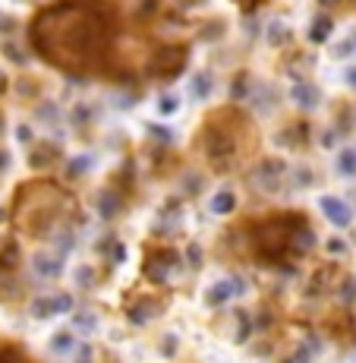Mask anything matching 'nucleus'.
<instances>
[{
	"instance_id": "8",
	"label": "nucleus",
	"mask_w": 356,
	"mask_h": 363,
	"mask_svg": "<svg viewBox=\"0 0 356 363\" xmlns=\"http://www.w3.org/2000/svg\"><path fill=\"white\" fill-rule=\"evenodd\" d=\"M0 363H25L16 351H0Z\"/></svg>"
},
{
	"instance_id": "4",
	"label": "nucleus",
	"mask_w": 356,
	"mask_h": 363,
	"mask_svg": "<svg viewBox=\"0 0 356 363\" xmlns=\"http://www.w3.org/2000/svg\"><path fill=\"white\" fill-rule=\"evenodd\" d=\"M173 262V253H155L149 259V275H155V278H164L167 275V265Z\"/></svg>"
},
{
	"instance_id": "6",
	"label": "nucleus",
	"mask_w": 356,
	"mask_h": 363,
	"mask_svg": "<svg viewBox=\"0 0 356 363\" xmlns=\"http://www.w3.org/2000/svg\"><path fill=\"white\" fill-rule=\"evenodd\" d=\"M73 325H76V329H82V332H92L95 329V316H92V313H79Z\"/></svg>"
},
{
	"instance_id": "10",
	"label": "nucleus",
	"mask_w": 356,
	"mask_h": 363,
	"mask_svg": "<svg viewBox=\"0 0 356 363\" xmlns=\"http://www.w3.org/2000/svg\"><path fill=\"white\" fill-rule=\"evenodd\" d=\"M350 82H353V86H356V73H350Z\"/></svg>"
},
{
	"instance_id": "1",
	"label": "nucleus",
	"mask_w": 356,
	"mask_h": 363,
	"mask_svg": "<svg viewBox=\"0 0 356 363\" xmlns=\"http://www.w3.org/2000/svg\"><path fill=\"white\" fill-rule=\"evenodd\" d=\"M32 38L35 48L47 60H54V64L67 69H82L98 64L104 45H108L104 19L88 6H60L54 13H45L35 23Z\"/></svg>"
},
{
	"instance_id": "7",
	"label": "nucleus",
	"mask_w": 356,
	"mask_h": 363,
	"mask_svg": "<svg viewBox=\"0 0 356 363\" xmlns=\"http://www.w3.org/2000/svg\"><path fill=\"white\" fill-rule=\"evenodd\" d=\"M340 174H356V155L353 152H344V155H340Z\"/></svg>"
},
{
	"instance_id": "9",
	"label": "nucleus",
	"mask_w": 356,
	"mask_h": 363,
	"mask_svg": "<svg viewBox=\"0 0 356 363\" xmlns=\"http://www.w3.org/2000/svg\"><path fill=\"white\" fill-rule=\"evenodd\" d=\"M54 345H57V351H69V338H67V335H60Z\"/></svg>"
},
{
	"instance_id": "3",
	"label": "nucleus",
	"mask_w": 356,
	"mask_h": 363,
	"mask_svg": "<svg viewBox=\"0 0 356 363\" xmlns=\"http://www.w3.org/2000/svg\"><path fill=\"white\" fill-rule=\"evenodd\" d=\"M236 291H240V281H236V278H224V281H218L214 284V288H208V303L212 306H218V303H224V300H230L236 294Z\"/></svg>"
},
{
	"instance_id": "5",
	"label": "nucleus",
	"mask_w": 356,
	"mask_h": 363,
	"mask_svg": "<svg viewBox=\"0 0 356 363\" xmlns=\"http://www.w3.org/2000/svg\"><path fill=\"white\" fill-rule=\"evenodd\" d=\"M234 206H236V199H234V193H230V190H221L218 196L212 199V208H214V212H218V215L234 212Z\"/></svg>"
},
{
	"instance_id": "2",
	"label": "nucleus",
	"mask_w": 356,
	"mask_h": 363,
	"mask_svg": "<svg viewBox=\"0 0 356 363\" xmlns=\"http://www.w3.org/2000/svg\"><path fill=\"white\" fill-rule=\"evenodd\" d=\"M322 212H325L338 228H347V225H350V218H353L350 206H344V202L334 199V196H325V199H322Z\"/></svg>"
}]
</instances>
